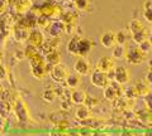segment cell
<instances>
[{
    "label": "cell",
    "instance_id": "6da1fadb",
    "mask_svg": "<svg viewBox=\"0 0 152 136\" xmlns=\"http://www.w3.org/2000/svg\"><path fill=\"white\" fill-rule=\"evenodd\" d=\"M29 63H31V72L33 74V77L37 79H43L47 76V73H50L52 68L51 65L46 63V60L42 58L41 54H38L37 57L29 59Z\"/></svg>",
    "mask_w": 152,
    "mask_h": 136
},
{
    "label": "cell",
    "instance_id": "7a4b0ae2",
    "mask_svg": "<svg viewBox=\"0 0 152 136\" xmlns=\"http://www.w3.org/2000/svg\"><path fill=\"white\" fill-rule=\"evenodd\" d=\"M123 93H124L123 84L118 83L115 81H112L110 83H108L107 86L104 87V98L108 100L109 102H113L115 98L122 97Z\"/></svg>",
    "mask_w": 152,
    "mask_h": 136
},
{
    "label": "cell",
    "instance_id": "3957f363",
    "mask_svg": "<svg viewBox=\"0 0 152 136\" xmlns=\"http://www.w3.org/2000/svg\"><path fill=\"white\" fill-rule=\"evenodd\" d=\"M12 106H13V111L15 112L19 121H22V122H28V121H31V112L28 110L27 105L24 104V101H23L20 97H17L15 100H14Z\"/></svg>",
    "mask_w": 152,
    "mask_h": 136
},
{
    "label": "cell",
    "instance_id": "277c9868",
    "mask_svg": "<svg viewBox=\"0 0 152 136\" xmlns=\"http://www.w3.org/2000/svg\"><path fill=\"white\" fill-rule=\"evenodd\" d=\"M12 30H13L12 19L8 15L1 14V17H0V47H4L8 38L12 35Z\"/></svg>",
    "mask_w": 152,
    "mask_h": 136
},
{
    "label": "cell",
    "instance_id": "5b68a950",
    "mask_svg": "<svg viewBox=\"0 0 152 136\" xmlns=\"http://www.w3.org/2000/svg\"><path fill=\"white\" fill-rule=\"evenodd\" d=\"M50 74H51V78L53 79L55 82L61 83V82L65 81L66 77H67L70 73H69L67 67H66L65 64L58 63V64H56V65H53V67L51 68Z\"/></svg>",
    "mask_w": 152,
    "mask_h": 136
},
{
    "label": "cell",
    "instance_id": "8992f818",
    "mask_svg": "<svg viewBox=\"0 0 152 136\" xmlns=\"http://www.w3.org/2000/svg\"><path fill=\"white\" fill-rule=\"evenodd\" d=\"M29 33H31V29H28V28L18 24V23L13 25L12 35H13L14 40L18 42V43H26V42L28 40V37H29Z\"/></svg>",
    "mask_w": 152,
    "mask_h": 136
},
{
    "label": "cell",
    "instance_id": "52a82bcc",
    "mask_svg": "<svg viewBox=\"0 0 152 136\" xmlns=\"http://www.w3.org/2000/svg\"><path fill=\"white\" fill-rule=\"evenodd\" d=\"M90 82H91V84H93L94 87L104 88L109 83V79H108L107 73L95 69V71L91 74H90Z\"/></svg>",
    "mask_w": 152,
    "mask_h": 136
},
{
    "label": "cell",
    "instance_id": "ba28073f",
    "mask_svg": "<svg viewBox=\"0 0 152 136\" xmlns=\"http://www.w3.org/2000/svg\"><path fill=\"white\" fill-rule=\"evenodd\" d=\"M114 81L123 84V86L131 81V73L127 69V67H124V65H118L117 67L115 65V68H114Z\"/></svg>",
    "mask_w": 152,
    "mask_h": 136
},
{
    "label": "cell",
    "instance_id": "9c48e42d",
    "mask_svg": "<svg viewBox=\"0 0 152 136\" xmlns=\"http://www.w3.org/2000/svg\"><path fill=\"white\" fill-rule=\"evenodd\" d=\"M145 57H146V54L142 53L140 50V48L137 47V48H132L129 50H127V54H126L124 59H127V62L129 64L138 65V64L142 63V60L145 59Z\"/></svg>",
    "mask_w": 152,
    "mask_h": 136
},
{
    "label": "cell",
    "instance_id": "30bf717a",
    "mask_svg": "<svg viewBox=\"0 0 152 136\" xmlns=\"http://www.w3.org/2000/svg\"><path fill=\"white\" fill-rule=\"evenodd\" d=\"M39 14L41 15H46L48 18H56L60 17L61 14V8L57 4H51V3H45L43 5L39 8Z\"/></svg>",
    "mask_w": 152,
    "mask_h": 136
},
{
    "label": "cell",
    "instance_id": "8fae6325",
    "mask_svg": "<svg viewBox=\"0 0 152 136\" xmlns=\"http://www.w3.org/2000/svg\"><path fill=\"white\" fill-rule=\"evenodd\" d=\"M74 69H75L76 73L80 74V76H88V74L91 73V64H90V62L86 58L80 57L75 62Z\"/></svg>",
    "mask_w": 152,
    "mask_h": 136
},
{
    "label": "cell",
    "instance_id": "7c38bea8",
    "mask_svg": "<svg viewBox=\"0 0 152 136\" xmlns=\"http://www.w3.org/2000/svg\"><path fill=\"white\" fill-rule=\"evenodd\" d=\"M115 68V62L112 57H102L98 59L96 62V69L100 72H104V73H108L113 71Z\"/></svg>",
    "mask_w": 152,
    "mask_h": 136
},
{
    "label": "cell",
    "instance_id": "4fadbf2b",
    "mask_svg": "<svg viewBox=\"0 0 152 136\" xmlns=\"http://www.w3.org/2000/svg\"><path fill=\"white\" fill-rule=\"evenodd\" d=\"M27 42H28V44L39 48L45 42V35H43V33L41 32V29H33V30H31Z\"/></svg>",
    "mask_w": 152,
    "mask_h": 136
},
{
    "label": "cell",
    "instance_id": "5bb4252c",
    "mask_svg": "<svg viewBox=\"0 0 152 136\" xmlns=\"http://www.w3.org/2000/svg\"><path fill=\"white\" fill-rule=\"evenodd\" d=\"M58 42H60L58 37H52L51 39H45L43 44L39 47V52H41V54L46 55V54H48L50 52H52L53 49H57Z\"/></svg>",
    "mask_w": 152,
    "mask_h": 136
},
{
    "label": "cell",
    "instance_id": "9a60e30c",
    "mask_svg": "<svg viewBox=\"0 0 152 136\" xmlns=\"http://www.w3.org/2000/svg\"><path fill=\"white\" fill-rule=\"evenodd\" d=\"M100 44L107 49H112L114 45L117 44L115 40V33L114 32H105L100 37Z\"/></svg>",
    "mask_w": 152,
    "mask_h": 136
},
{
    "label": "cell",
    "instance_id": "2e32d148",
    "mask_svg": "<svg viewBox=\"0 0 152 136\" xmlns=\"http://www.w3.org/2000/svg\"><path fill=\"white\" fill-rule=\"evenodd\" d=\"M37 14L34 13H26V15L22 18V19H19L18 22V24H20L23 27H26L28 28V29H31L32 27H36L37 25Z\"/></svg>",
    "mask_w": 152,
    "mask_h": 136
},
{
    "label": "cell",
    "instance_id": "e0dca14e",
    "mask_svg": "<svg viewBox=\"0 0 152 136\" xmlns=\"http://www.w3.org/2000/svg\"><path fill=\"white\" fill-rule=\"evenodd\" d=\"M85 98H86V93L81 90H75L71 92L70 95V101L72 105H77V106H81L85 104Z\"/></svg>",
    "mask_w": 152,
    "mask_h": 136
},
{
    "label": "cell",
    "instance_id": "ac0fdd59",
    "mask_svg": "<svg viewBox=\"0 0 152 136\" xmlns=\"http://www.w3.org/2000/svg\"><path fill=\"white\" fill-rule=\"evenodd\" d=\"M32 6V0H14V10L17 14H26Z\"/></svg>",
    "mask_w": 152,
    "mask_h": 136
},
{
    "label": "cell",
    "instance_id": "d6986e66",
    "mask_svg": "<svg viewBox=\"0 0 152 136\" xmlns=\"http://www.w3.org/2000/svg\"><path fill=\"white\" fill-rule=\"evenodd\" d=\"M91 40L88 38H80L79 40V45H77V52L80 57H85L90 50H91Z\"/></svg>",
    "mask_w": 152,
    "mask_h": 136
},
{
    "label": "cell",
    "instance_id": "ffe728a7",
    "mask_svg": "<svg viewBox=\"0 0 152 136\" xmlns=\"http://www.w3.org/2000/svg\"><path fill=\"white\" fill-rule=\"evenodd\" d=\"M80 38H81L80 35H74V37H71V39L67 42L66 49H67V53H69V54H71V55H79L77 45H79Z\"/></svg>",
    "mask_w": 152,
    "mask_h": 136
},
{
    "label": "cell",
    "instance_id": "44dd1931",
    "mask_svg": "<svg viewBox=\"0 0 152 136\" xmlns=\"http://www.w3.org/2000/svg\"><path fill=\"white\" fill-rule=\"evenodd\" d=\"M45 60H46V63L48 65L53 67V65L61 63V54H60V52L57 49H53L52 52H50L48 54L45 55Z\"/></svg>",
    "mask_w": 152,
    "mask_h": 136
},
{
    "label": "cell",
    "instance_id": "7402d4cb",
    "mask_svg": "<svg viewBox=\"0 0 152 136\" xmlns=\"http://www.w3.org/2000/svg\"><path fill=\"white\" fill-rule=\"evenodd\" d=\"M133 86H134V88L137 90V93H138V96L146 97V96L151 92L150 84L147 83L146 81H142V79H140V81H137L134 84H133Z\"/></svg>",
    "mask_w": 152,
    "mask_h": 136
},
{
    "label": "cell",
    "instance_id": "603a6c76",
    "mask_svg": "<svg viewBox=\"0 0 152 136\" xmlns=\"http://www.w3.org/2000/svg\"><path fill=\"white\" fill-rule=\"evenodd\" d=\"M90 116H91V111H90V109L88 106L85 105H81L77 107V110H76L75 112V117L80 121H86L90 119Z\"/></svg>",
    "mask_w": 152,
    "mask_h": 136
},
{
    "label": "cell",
    "instance_id": "cb8c5ba5",
    "mask_svg": "<svg viewBox=\"0 0 152 136\" xmlns=\"http://www.w3.org/2000/svg\"><path fill=\"white\" fill-rule=\"evenodd\" d=\"M48 30H50L52 37H60L61 33H65V24L61 20L52 22L50 28H48Z\"/></svg>",
    "mask_w": 152,
    "mask_h": 136
},
{
    "label": "cell",
    "instance_id": "d4e9b609",
    "mask_svg": "<svg viewBox=\"0 0 152 136\" xmlns=\"http://www.w3.org/2000/svg\"><path fill=\"white\" fill-rule=\"evenodd\" d=\"M127 54V49L123 44H115L112 50V57L114 59H124Z\"/></svg>",
    "mask_w": 152,
    "mask_h": 136
},
{
    "label": "cell",
    "instance_id": "484cf974",
    "mask_svg": "<svg viewBox=\"0 0 152 136\" xmlns=\"http://www.w3.org/2000/svg\"><path fill=\"white\" fill-rule=\"evenodd\" d=\"M12 110H13V106L10 105V102L5 101V100H0V117H1V119L9 117Z\"/></svg>",
    "mask_w": 152,
    "mask_h": 136
},
{
    "label": "cell",
    "instance_id": "4316f807",
    "mask_svg": "<svg viewBox=\"0 0 152 136\" xmlns=\"http://www.w3.org/2000/svg\"><path fill=\"white\" fill-rule=\"evenodd\" d=\"M80 82H81V78H80V74H69L65 79V83L69 88H77Z\"/></svg>",
    "mask_w": 152,
    "mask_h": 136
},
{
    "label": "cell",
    "instance_id": "83f0119b",
    "mask_svg": "<svg viewBox=\"0 0 152 136\" xmlns=\"http://www.w3.org/2000/svg\"><path fill=\"white\" fill-rule=\"evenodd\" d=\"M143 17L146 22L152 24V0H146L143 3Z\"/></svg>",
    "mask_w": 152,
    "mask_h": 136
},
{
    "label": "cell",
    "instance_id": "f1b7e54d",
    "mask_svg": "<svg viewBox=\"0 0 152 136\" xmlns=\"http://www.w3.org/2000/svg\"><path fill=\"white\" fill-rule=\"evenodd\" d=\"M51 23H52L51 18L38 14V17H37V27L38 28H41V29H48L50 25H51Z\"/></svg>",
    "mask_w": 152,
    "mask_h": 136
},
{
    "label": "cell",
    "instance_id": "f546056e",
    "mask_svg": "<svg viewBox=\"0 0 152 136\" xmlns=\"http://www.w3.org/2000/svg\"><path fill=\"white\" fill-rule=\"evenodd\" d=\"M56 97H57V95H56L53 88H46V90L43 91V93H42V98H43V101H46L47 104L53 102Z\"/></svg>",
    "mask_w": 152,
    "mask_h": 136
},
{
    "label": "cell",
    "instance_id": "4dcf8cb0",
    "mask_svg": "<svg viewBox=\"0 0 152 136\" xmlns=\"http://www.w3.org/2000/svg\"><path fill=\"white\" fill-rule=\"evenodd\" d=\"M61 22L64 24H77V17L74 13H65L61 15Z\"/></svg>",
    "mask_w": 152,
    "mask_h": 136
},
{
    "label": "cell",
    "instance_id": "1f68e13d",
    "mask_svg": "<svg viewBox=\"0 0 152 136\" xmlns=\"http://www.w3.org/2000/svg\"><path fill=\"white\" fill-rule=\"evenodd\" d=\"M24 54H26V58L32 59V58L37 57L38 54H41V52H39V48H37V47H33V45H31V44H28L27 48L24 49Z\"/></svg>",
    "mask_w": 152,
    "mask_h": 136
},
{
    "label": "cell",
    "instance_id": "d6a6232c",
    "mask_svg": "<svg viewBox=\"0 0 152 136\" xmlns=\"http://www.w3.org/2000/svg\"><path fill=\"white\" fill-rule=\"evenodd\" d=\"M145 39H147L146 29H142V30H138V32L132 33V40L136 44H140L141 42H143Z\"/></svg>",
    "mask_w": 152,
    "mask_h": 136
},
{
    "label": "cell",
    "instance_id": "836d02e7",
    "mask_svg": "<svg viewBox=\"0 0 152 136\" xmlns=\"http://www.w3.org/2000/svg\"><path fill=\"white\" fill-rule=\"evenodd\" d=\"M123 96H126L127 100H134L136 97H138V93H137V90L134 88V86H129V87L124 88Z\"/></svg>",
    "mask_w": 152,
    "mask_h": 136
},
{
    "label": "cell",
    "instance_id": "e575fe53",
    "mask_svg": "<svg viewBox=\"0 0 152 136\" xmlns=\"http://www.w3.org/2000/svg\"><path fill=\"white\" fill-rule=\"evenodd\" d=\"M129 30H131V33H134V32H138V30H142V29H145V25L142 24V22L141 20H137V19H134V20H132L131 23H129Z\"/></svg>",
    "mask_w": 152,
    "mask_h": 136
},
{
    "label": "cell",
    "instance_id": "d590c367",
    "mask_svg": "<svg viewBox=\"0 0 152 136\" xmlns=\"http://www.w3.org/2000/svg\"><path fill=\"white\" fill-rule=\"evenodd\" d=\"M75 6L80 12H86L90 6V0H76Z\"/></svg>",
    "mask_w": 152,
    "mask_h": 136
},
{
    "label": "cell",
    "instance_id": "8d00e7d4",
    "mask_svg": "<svg viewBox=\"0 0 152 136\" xmlns=\"http://www.w3.org/2000/svg\"><path fill=\"white\" fill-rule=\"evenodd\" d=\"M138 48H140V50H141L142 53L147 54V53H150L151 50H152V45H151L148 39H145L143 42H141V43L138 44Z\"/></svg>",
    "mask_w": 152,
    "mask_h": 136
},
{
    "label": "cell",
    "instance_id": "74e56055",
    "mask_svg": "<svg viewBox=\"0 0 152 136\" xmlns=\"http://www.w3.org/2000/svg\"><path fill=\"white\" fill-rule=\"evenodd\" d=\"M115 40H117V44H123V45H124L127 43V40H128V37L126 34V32L118 30L115 33Z\"/></svg>",
    "mask_w": 152,
    "mask_h": 136
},
{
    "label": "cell",
    "instance_id": "f35d334b",
    "mask_svg": "<svg viewBox=\"0 0 152 136\" xmlns=\"http://www.w3.org/2000/svg\"><path fill=\"white\" fill-rule=\"evenodd\" d=\"M99 104V100H98V98H95V97H90V96H88L86 95V98H85V106H88L89 107V109H91V107H95V106H96Z\"/></svg>",
    "mask_w": 152,
    "mask_h": 136
},
{
    "label": "cell",
    "instance_id": "ab89813d",
    "mask_svg": "<svg viewBox=\"0 0 152 136\" xmlns=\"http://www.w3.org/2000/svg\"><path fill=\"white\" fill-rule=\"evenodd\" d=\"M7 77H8V68L1 63L0 64V82L4 81Z\"/></svg>",
    "mask_w": 152,
    "mask_h": 136
},
{
    "label": "cell",
    "instance_id": "60d3db41",
    "mask_svg": "<svg viewBox=\"0 0 152 136\" xmlns=\"http://www.w3.org/2000/svg\"><path fill=\"white\" fill-rule=\"evenodd\" d=\"M71 101L70 100H65V98H62V101H61V110L64 111H69L71 110Z\"/></svg>",
    "mask_w": 152,
    "mask_h": 136
},
{
    "label": "cell",
    "instance_id": "b9f144b4",
    "mask_svg": "<svg viewBox=\"0 0 152 136\" xmlns=\"http://www.w3.org/2000/svg\"><path fill=\"white\" fill-rule=\"evenodd\" d=\"M14 57H15L18 60H22L26 58V54H24V50H20V49H17L14 52Z\"/></svg>",
    "mask_w": 152,
    "mask_h": 136
},
{
    "label": "cell",
    "instance_id": "7bdbcfd3",
    "mask_svg": "<svg viewBox=\"0 0 152 136\" xmlns=\"http://www.w3.org/2000/svg\"><path fill=\"white\" fill-rule=\"evenodd\" d=\"M8 8V0H0V15L5 13Z\"/></svg>",
    "mask_w": 152,
    "mask_h": 136
},
{
    "label": "cell",
    "instance_id": "ee69618b",
    "mask_svg": "<svg viewBox=\"0 0 152 136\" xmlns=\"http://www.w3.org/2000/svg\"><path fill=\"white\" fill-rule=\"evenodd\" d=\"M145 104L147 105V107H148L150 110H152V93L151 92L145 97Z\"/></svg>",
    "mask_w": 152,
    "mask_h": 136
},
{
    "label": "cell",
    "instance_id": "f6af8a7d",
    "mask_svg": "<svg viewBox=\"0 0 152 136\" xmlns=\"http://www.w3.org/2000/svg\"><path fill=\"white\" fill-rule=\"evenodd\" d=\"M146 82L148 83L150 86L152 84V69H150V71H148V73L146 74Z\"/></svg>",
    "mask_w": 152,
    "mask_h": 136
},
{
    "label": "cell",
    "instance_id": "bcb514c9",
    "mask_svg": "<svg viewBox=\"0 0 152 136\" xmlns=\"http://www.w3.org/2000/svg\"><path fill=\"white\" fill-rule=\"evenodd\" d=\"M3 129H4V119L0 117V131H1Z\"/></svg>",
    "mask_w": 152,
    "mask_h": 136
},
{
    "label": "cell",
    "instance_id": "7dc6e473",
    "mask_svg": "<svg viewBox=\"0 0 152 136\" xmlns=\"http://www.w3.org/2000/svg\"><path fill=\"white\" fill-rule=\"evenodd\" d=\"M147 63H148V68H150V69H152V58H151V59H148V62H147Z\"/></svg>",
    "mask_w": 152,
    "mask_h": 136
},
{
    "label": "cell",
    "instance_id": "c3c4849f",
    "mask_svg": "<svg viewBox=\"0 0 152 136\" xmlns=\"http://www.w3.org/2000/svg\"><path fill=\"white\" fill-rule=\"evenodd\" d=\"M121 136H134V135L131 134V132H124V134H122Z\"/></svg>",
    "mask_w": 152,
    "mask_h": 136
},
{
    "label": "cell",
    "instance_id": "681fc988",
    "mask_svg": "<svg viewBox=\"0 0 152 136\" xmlns=\"http://www.w3.org/2000/svg\"><path fill=\"white\" fill-rule=\"evenodd\" d=\"M94 136H108L107 134H95Z\"/></svg>",
    "mask_w": 152,
    "mask_h": 136
},
{
    "label": "cell",
    "instance_id": "f907efd6",
    "mask_svg": "<svg viewBox=\"0 0 152 136\" xmlns=\"http://www.w3.org/2000/svg\"><path fill=\"white\" fill-rule=\"evenodd\" d=\"M3 91H4V88H3L1 84H0V95H1V93H3Z\"/></svg>",
    "mask_w": 152,
    "mask_h": 136
},
{
    "label": "cell",
    "instance_id": "816d5d0a",
    "mask_svg": "<svg viewBox=\"0 0 152 136\" xmlns=\"http://www.w3.org/2000/svg\"><path fill=\"white\" fill-rule=\"evenodd\" d=\"M143 136H152V132H147V134L143 135Z\"/></svg>",
    "mask_w": 152,
    "mask_h": 136
},
{
    "label": "cell",
    "instance_id": "f5cc1de1",
    "mask_svg": "<svg viewBox=\"0 0 152 136\" xmlns=\"http://www.w3.org/2000/svg\"><path fill=\"white\" fill-rule=\"evenodd\" d=\"M148 40H150V43H151V45H152V35H151L150 38H148Z\"/></svg>",
    "mask_w": 152,
    "mask_h": 136
},
{
    "label": "cell",
    "instance_id": "db71d44e",
    "mask_svg": "<svg viewBox=\"0 0 152 136\" xmlns=\"http://www.w3.org/2000/svg\"><path fill=\"white\" fill-rule=\"evenodd\" d=\"M0 64H1V53H0Z\"/></svg>",
    "mask_w": 152,
    "mask_h": 136
},
{
    "label": "cell",
    "instance_id": "11a10c76",
    "mask_svg": "<svg viewBox=\"0 0 152 136\" xmlns=\"http://www.w3.org/2000/svg\"><path fill=\"white\" fill-rule=\"evenodd\" d=\"M150 30H151V35H152V24H151V29Z\"/></svg>",
    "mask_w": 152,
    "mask_h": 136
},
{
    "label": "cell",
    "instance_id": "9f6ffc18",
    "mask_svg": "<svg viewBox=\"0 0 152 136\" xmlns=\"http://www.w3.org/2000/svg\"><path fill=\"white\" fill-rule=\"evenodd\" d=\"M70 1H72V3H75V1H76V0H70Z\"/></svg>",
    "mask_w": 152,
    "mask_h": 136
},
{
    "label": "cell",
    "instance_id": "6f0895ef",
    "mask_svg": "<svg viewBox=\"0 0 152 136\" xmlns=\"http://www.w3.org/2000/svg\"><path fill=\"white\" fill-rule=\"evenodd\" d=\"M56 1H61V0H56Z\"/></svg>",
    "mask_w": 152,
    "mask_h": 136
}]
</instances>
